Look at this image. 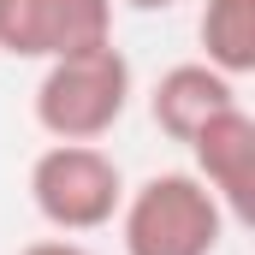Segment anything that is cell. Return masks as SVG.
<instances>
[{"label":"cell","mask_w":255,"mask_h":255,"mask_svg":"<svg viewBox=\"0 0 255 255\" xmlns=\"http://www.w3.org/2000/svg\"><path fill=\"white\" fill-rule=\"evenodd\" d=\"M130 60L113 42H95L83 54H65V60L42 65V83H36V125L48 130V142H101L107 130L125 119L130 107Z\"/></svg>","instance_id":"cell-1"},{"label":"cell","mask_w":255,"mask_h":255,"mask_svg":"<svg viewBox=\"0 0 255 255\" xmlns=\"http://www.w3.org/2000/svg\"><path fill=\"white\" fill-rule=\"evenodd\" d=\"M119 202H125V172L101 142H48L30 160V208L60 238L113 226Z\"/></svg>","instance_id":"cell-3"},{"label":"cell","mask_w":255,"mask_h":255,"mask_svg":"<svg viewBox=\"0 0 255 255\" xmlns=\"http://www.w3.org/2000/svg\"><path fill=\"white\" fill-rule=\"evenodd\" d=\"M190 172L214 190V202L226 208V220L250 226L255 220V119L244 101H232L226 113H214L190 142Z\"/></svg>","instance_id":"cell-5"},{"label":"cell","mask_w":255,"mask_h":255,"mask_svg":"<svg viewBox=\"0 0 255 255\" xmlns=\"http://www.w3.org/2000/svg\"><path fill=\"white\" fill-rule=\"evenodd\" d=\"M125 6H136V12H166V6H178V0H125Z\"/></svg>","instance_id":"cell-9"},{"label":"cell","mask_w":255,"mask_h":255,"mask_svg":"<svg viewBox=\"0 0 255 255\" xmlns=\"http://www.w3.org/2000/svg\"><path fill=\"white\" fill-rule=\"evenodd\" d=\"M238 101V83L226 71H214L208 60H184V65H166L160 83L148 89V113L154 125L166 130L172 142H190L196 130L208 125L214 113H226Z\"/></svg>","instance_id":"cell-6"},{"label":"cell","mask_w":255,"mask_h":255,"mask_svg":"<svg viewBox=\"0 0 255 255\" xmlns=\"http://www.w3.org/2000/svg\"><path fill=\"white\" fill-rule=\"evenodd\" d=\"M196 42H202V60L214 71H226L232 83L250 77L255 71V0H202Z\"/></svg>","instance_id":"cell-7"},{"label":"cell","mask_w":255,"mask_h":255,"mask_svg":"<svg viewBox=\"0 0 255 255\" xmlns=\"http://www.w3.org/2000/svg\"><path fill=\"white\" fill-rule=\"evenodd\" d=\"M113 42V0H0V54L65 60Z\"/></svg>","instance_id":"cell-4"},{"label":"cell","mask_w":255,"mask_h":255,"mask_svg":"<svg viewBox=\"0 0 255 255\" xmlns=\"http://www.w3.org/2000/svg\"><path fill=\"white\" fill-rule=\"evenodd\" d=\"M18 255H95V250L77 244V238H36V244H24Z\"/></svg>","instance_id":"cell-8"},{"label":"cell","mask_w":255,"mask_h":255,"mask_svg":"<svg viewBox=\"0 0 255 255\" xmlns=\"http://www.w3.org/2000/svg\"><path fill=\"white\" fill-rule=\"evenodd\" d=\"M226 226V208L196 172H154L119 202L125 255H220Z\"/></svg>","instance_id":"cell-2"}]
</instances>
